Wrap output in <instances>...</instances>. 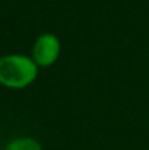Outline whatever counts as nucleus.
Masks as SVG:
<instances>
[{"label":"nucleus","mask_w":149,"mask_h":150,"mask_svg":"<svg viewBox=\"0 0 149 150\" xmlns=\"http://www.w3.org/2000/svg\"><path fill=\"white\" fill-rule=\"evenodd\" d=\"M40 67L31 55L11 53L0 57V86L8 90H24L38 78Z\"/></svg>","instance_id":"obj_1"},{"label":"nucleus","mask_w":149,"mask_h":150,"mask_svg":"<svg viewBox=\"0 0 149 150\" xmlns=\"http://www.w3.org/2000/svg\"><path fill=\"white\" fill-rule=\"evenodd\" d=\"M61 50H62V44L57 34L52 32H45L34 40L31 57L40 69H48L58 61Z\"/></svg>","instance_id":"obj_2"},{"label":"nucleus","mask_w":149,"mask_h":150,"mask_svg":"<svg viewBox=\"0 0 149 150\" xmlns=\"http://www.w3.org/2000/svg\"><path fill=\"white\" fill-rule=\"evenodd\" d=\"M4 150H44L38 140L31 136H18L5 145Z\"/></svg>","instance_id":"obj_3"}]
</instances>
